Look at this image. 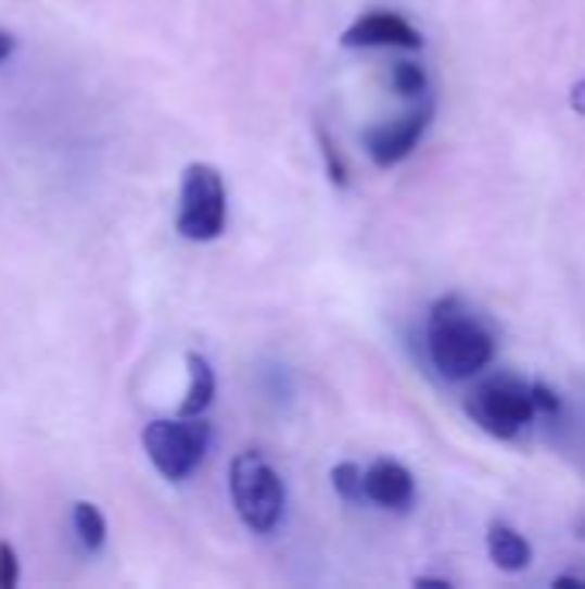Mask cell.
Returning a JSON list of instances; mask_svg holds the SVG:
<instances>
[{"label": "cell", "instance_id": "6da1fadb", "mask_svg": "<svg viewBox=\"0 0 585 589\" xmlns=\"http://www.w3.org/2000/svg\"><path fill=\"white\" fill-rule=\"evenodd\" d=\"M428 355L445 379L466 383L475 379L482 369H489V362L496 355V341L486 324L472 314V308H466V300L445 297L431 308Z\"/></svg>", "mask_w": 585, "mask_h": 589}, {"label": "cell", "instance_id": "7a4b0ae2", "mask_svg": "<svg viewBox=\"0 0 585 589\" xmlns=\"http://www.w3.org/2000/svg\"><path fill=\"white\" fill-rule=\"evenodd\" d=\"M228 490L241 524L255 535L276 531L287 511V483L262 452H238L228 465Z\"/></svg>", "mask_w": 585, "mask_h": 589}, {"label": "cell", "instance_id": "3957f363", "mask_svg": "<svg viewBox=\"0 0 585 589\" xmlns=\"http://www.w3.org/2000/svg\"><path fill=\"white\" fill-rule=\"evenodd\" d=\"M145 455L155 465V473L169 483L190 479L211 449V424L204 417H158L149 421L141 431Z\"/></svg>", "mask_w": 585, "mask_h": 589}, {"label": "cell", "instance_id": "277c9868", "mask_svg": "<svg viewBox=\"0 0 585 589\" xmlns=\"http://www.w3.org/2000/svg\"><path fill=\"white\" fill-rule=\"evenodd\" d=\"M228 228V190L211 162H190L179 179L176 231L187 241H214Z\"/></svg>", "mask_w": 585, "mask_h": 589}, {"label": "cell", "instance_id": "5b68a950", "mask_svg": "<svg viewBox=\"0 0 585 589\" xmlns=\"http://www.w3.org/2000/svg\"><path fill=\"white\" fill-rule=\"evenodd\" d=\"M466 414L482 431L510 441L537 417L531 383L517 376H489L466 397Z\"/></svg>", "mask_w": 585, "mask_h": 589}, {"label": "cell", "instance_id": "8992f818", "mask_svg": "<svg viewBox=\"0 0 585 589\" xmlns=\"http://www.w3.org/2000/svg\"><path fill=\"white\" fill-rule=\"evenodd\" d=\"M431 121H434V104L420 97V104L414 111L366 128V135H361V146H366V155L376 162L379 170H393V166H399L403 159L414 155L423 131L431 128Z\"/></svg>", "mask_w": 585, "mask_h": 589}, {"label": "cell", "instance_id": "52a82bcc", "mask_svg": "<svg viewBox=\"0 0 585 589\" xmlns=\"http://www.w3.org/2000/svg\"><path fill=\"white\" fill-rule=\"evenodd\" d=\"M341 46L345 49H403L417 52L423 49L420 32L396 11H369L355 17V22L341 32Z\"/></svg>", "mask_w": 585, "mask_h": 589}, {"label": "cell", "instance_id": "ba28073f", "mask_svg": "<svg viewBox=\"0 0 585 589\" xmlns=\"http://www.w3.org/2000/svg\"><path fill=\"white\" fill-rule=\"evenodd\" d=\"M414 473L396 459H376L366 469V497L382 511H407L414 503Z\"/></svg>", "mask_w": 585, "mask_h": 589}, {"label": "cell", "instance_id": "9c48e42d", "mask_svg": "<svg viewBox=\"0 0 585 589\" xmlns=\"http://www.w3.org/2000/svg\"><path fill=\"white\" fill-rule=\"evenodd\" d=\"M486 552L493 559L496 568L503 573H523L531 565L534 552H531V541L523 538L517 527H510L507 521H493L489 531H486Z\"/></svg>", "mask_w": 585, "mask_h": 589}, {"label": "cell", "instance_id": "30bf717a", "mask_svg": "<svg viewBox=\"0 0 585 589\" xmlns=\"http://www.w3.org/2000/svg\"><path fill=\"white\" fill-rule=\"evenodd\" d=\"M187 376H190V386H187L183 403H179V414H183V417H204L207 408L214 403V397H217L214 365L200 352H187Z\"/></svg>", "mask_w": 585, "mask_h": 589}, {"label": "cell", "instance_id": "8fae6325", "mask_svg": "<svg viewBox=\"0 0 585 589\" xmlns=\"http://www.w3.org/2000/svg\"><path fill=\"white\" fill-rule=\"evenodd\" d=\"M73 531H76L79 544H84L87 552H100L104 541H107V517L100 514L97 503L76 500L73 503Z\"/></svg>", "mask_w": 585, "mask_h": 589}, {"label": "cell", "instance_id": "7c38bea8", "mask_svg": "<svg viewBox=\"0 0 585 589\" xmlns=\"http://www.w3.org/2000/svg\"><path fill=\"white\" fill-rule=\"evenodd\" d=\"M331 486L345 503H361L366 497V469L358 462H338L331 469Z\"/></svg>", "mask_w": 585, "mask_h": 589}, {"label": "cell", "instance_id": "4fadbf2b", "mask_svg": "<svg viewBox=\"0 0 585 589\" xmlns=\"http://www.w3.org/2000/svg\"><path fill=\"white\" fill-rule=\"evenodd\" d=\"M390 87L399 93V97H423L428 93V70L420 63H410V59H399L390 70Z\"/></svg>", "mask_w": 585, "mask_h": 589}, {"label": "cell", "instance_id": "5bb4252c", "mask_svg": "<svg viewBox=\"0 0 585 589\" xmlns=\"http://www.w3.org/2000/svg\"><path fill=\"white\" fill-rule=\"evenodd\" d=\"M317 138H320V155H325V166H328V179L334 183L338 190H345V187H348V166H345V159H341L338 146L328 138L325 128H317Z\"/></svg>", "mask_w": 585, "mask_h": 589}, {"label": "cell", "instance_id": "9a60e30c", "mask_svg": "<svg viewBox=\"0 0 585 589\" xmlns=\"http://www.w3.org/2000/svg\"><path fill=\"white\" fill-rule=\"evenodd\" d=\"M22 579V562H17L14 544L0 541V589H14Z\"/></svg>", "mask_w": 585, "mask_h": 589}, {"label": "cell", "instance_id": "2e32d148", "mask_svg": "<svg viewBox=\"0 0 585 589\" xmlns=\"http://www.w3.org/2000/svg\"><path fill=\"white\" fill-rule=\"evenodd\" d=\"M531 397H534L537 414H558V408H561L558 393L551 390V386H544V383H531Z\"/></svg>", "mask_w": 585, "mask_h": 589}, {"label": "cell", "instance_id": "e0dca14e", "mask_svg": "<svg viewBox=\"0 0 585 589\" xmlns=\"http://www.w3.org/2000/svg\"><path fill=\"white\" fill-rule=\"evenodd\" d=\"M569 108L585 117V76L578 79V84H572V90H569Z\"/></svg>", "mask_w": 585, "mask_h": 589}, {"label": "cell", "instance_id": "ac0fdd59", "mask_svg": "<svg viewBox=\"0 0 585 589\" xmlns=\"http://www.w3.org/2000/svg\"><path fill=\"white\" fill-rule=\"evenodd\" d=\"M14 52H17V38L8 28H0V66H4Z\"/></svg>", "mask_w": 585, "mask_h": 589}, {"label": "cell", "instance_id": "d6986e66", "mask_svg": "<svg viewBox=\"0 0 585 589\" xmlns=\"http://www.w3.org/2000/svg\"><path fill=\"white\" fill-rule=\"evenodd\" d=\"M555 586H572V589H585V579H575V576H558Z\"/></svg>", "mask_w": 585, "mask_h": 589}, {"label": "cell", "instance_id": "ffe728a7", "mask_svg": "<svg viewBox=\"0 0 585 589\" xmlns=\"http://www.w3.org/2000/svg\"><path fill=\"white\" fill-rule=\"evenodd\" d=\"M417 586H437V589H448L452 582H448V579H428V576H420V579H417Z\"/></svg>", "mask_w": 585, "mask_h": 589}]
</instances>
